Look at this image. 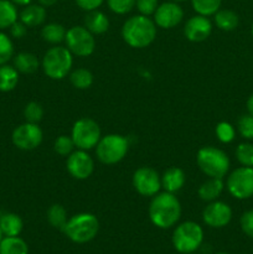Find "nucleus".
<instances>
[{
	"label": "nucleus",
	"mask_w": 253,
	"mask_h": 254,
	"mask_svg": "<svg viewBox=\"0 0 253 254\" xmlns=\"http://www.w3.org/2000/svg\"><path fill=\"white\" fill-rule=\"evenodd\" d=\"M24 117L29 123L39 124L44 118V108L37 102H29L24 108Z\"/></svg>",
	"instance_id": "obj_33"
},
{
	"label": "nucleus",
	"mask_w": 253,
	"mask_h": 254,
	"mask_svg": "<svg viewBox=\"0 0 253 254\" xmlns=\"http://www.w3.org/2000/svg\"><path fill=\"white\" fill-rule=\"evenodd\" d=\"M198 169L208 178L223 179L230 170V159L227 154L216 146H202L196 154Z\"/></svg>",
	"instance_id": "obj_5"
},
{
	"label": "nucleus",
	"mask_w": 253,
	"mask_h": 254,
	"mask_svg": "<svg viewBox=\"0 0 253 254\" xmlns=\"http://www.w3.org/2000/svg\"><path fill=\"white\" fill-rule=\"evenodd\" d=\"M19 19L16 5L11 0H0V30L9 29Z\"/></svg>",
	"instance_id": "obj_26"
},
{
	"label": "nucleus",
	"mask_w": 253,
	"mask_h": 254,
	"mask_svg": "<svg viewBox=\"0 0 253 254\" xmlns=\"http://www.w3.org/2000/svg\"><path fill=\"white\" fill-rule=\"evenodd\" d=\"M57 1H59V0H39V4L45 7H49V6H54Z\"/></svg>",
	"instance_id": "obj_42"
},
{
	"label": "nucleus",
	"mask_w": 253,
	"mask_h": 254,
	"mask_svg": "<svg viewBox=\"0 0 253 254\" xmlns=\"http://www.w3.org/2000/svg\"><path fill=\"white\" fill-rule=\"evenodd\" d=\"M0 254H29V246L19 236L4 237L0 241Z\"/></svg>",
	"instance_id": "obj_24"
},
{
	"label": "nucleus",
	"mask_w": 253,
	"mask_h": 254,
	"mask_svg": "<svg viewBox=\"0 0 253 254\" xmlns=\"http://www.w3.org/2000/svg\"><path fill=\"white\" fill-rule=\"evenodd\" d=\"M202 220L208 227L222 228L232 220V210L222 201H211L202 211Z\"/></svg>",
	"instance_id": "obj_15"
},
{
	"label": "nucleus",
	"mask_w": 253,
	"mask_h": 254,
	"mask_svg": "<svg viewBox=\"0 0 253 254\" xmlns=\"http://www.w3.org/2000/svg\"><path fill=\"white\" fill-rule=\"evenodd\" d=\"M131 184L136 192L144 197H153L161 190V176L150 166L136 169L131 178Z\"/></svg>",
	"instance_id": "obj_11"
},
{
	"label": "nucleus",
	"mask_w": 253,
	"mask_h": 254,
	"mask_svg": "<svg viewBox=\"0 0 253 254\" xmlns=\"http://www.w3.org/2000/svg\"><path fill=\"white\" fill-rule=\"evenodd\" d=\"M122 37L133 49H145L155 41L156 25L149 16L134 15L122 26Z\"/></svg>",
	"instance_id": "obj_2"
},
{
	"label": "nucleus",
	"mask_w": 253,
	"mask_h": 254,
	"mask_svg": "<svg viewBox=\"0 0 253 254\" xmlns=\"http://www.w3.org/2000/svg\"><path fill=\"white\" fill-rule=\"evenodd\" d=\"M14 67L19 73L31 74L39 69L40 61L31 52H20L14 57Z\"/></svg>",
	"instance_id": "obj_22"
},
{
	"label": "nucleus",
	"mask_w": 253,
	"mask_h": 254,
	"mask_svg": "<svg viewBox=\"0 0 253 254\" xmlns=\"http://www.w3.org/2000/svg\"><path fill=\"white\" fill-rule=\"evenodd\" d=\"M66 169L69 175L77 180H86L93 174L94 161L87 150L77 149L67 156Z\"/></svg>",
	"instance_id": "obj_13"
},
{
	"label": "nucleus",
	"mask_w": 253,
	"mask_h": 254,
	"mask_svg": "<svg viewBox=\"0 0 253 254\" xmlns=\"http://www.w3.org/2000/svg\"><path fill=\"white\" fill-rule=\"evenodd\" d=\"M24 228V222L21 217L16 213L5 212L0 216V230L5 237L19 236Z\"/></svg>",
	"instance_id": "obj_21"
},
{
	"label": "nucleus",
	"mask_w": 253,
	"mask_h": 254,
	"mask_svg": "<svg viewBox=\"0 0 253 254\" xmlns=\"http://www.w3.org/2000/svg\"><path fill=\"white\" fill-rule=\"evenodd\" d=\"M221 2L222 0H191L192 9L198 15H203L207 17L215 15L220 10Z\"/></svg>",
	"instance_id": "obj_30"
},
{
	"label": "nucleus",
	"mask_w": 253,
	"mask_h": 254,
	"mask_svg": "<svg viewBox=\"0 0 253 254\" xmlns=\"http://www.w3.org/2000/svg\"><path fill=\"white\" fill-rule=\"evenodd\" d=\"M14 56V44L6 34L0 31V66L6 64Z\"/></svg>",
	"instance_id": "obj_31"
},
{
	"label": "nucleus",
	"mask_w": 253,
	"mask_h": 254,
	"mask_svg": "<svg viewBox=\"0 0 253 254\" xmlns=\"http://www.w3.org/2000/svg\"><path fill=\"white\" fill-rule=\"evenodd\" d=\"M223 188H225V184H223L222 179L208 178V180L201 184V186L198 188V197L202 201H206V202L215 201L220 197Z\"/></svg>",
	"instance_id": "obj_20"
},
{
	"label": "nucleus",
	"mask_w": 253,
	"mask_h": 254,
	"mask_svg": "<svg viewBox=\"0 0 253 254\" xmlns=\"http://www.w3.org/2000/svg\"><path fill=\"white\" fill-rule=\"evenodd\" d=\"M69 82L77 89H88L93 84L94 77L89 69L76 68L69 73Z\"/></svg>",
	"instance_id": "obj_28"
},
{
	"label": "nucleus",
	"mask_w": 253,
	"mask_h": 254,
	"mask_svg": "<svg viewBox=\"0 0 253 254\" xmlns=\"http://www.w3.org/2000/svg\"><path fill=\"white\" fill-rule=\"evenodd\" d=\"M236 158L242 166L253 168V145L251 143H241L236 148Z\"/></svg>",
	"instance_id": "obj_32"
},
{
	"label": "nucleus",
	"mask_w": 253,
	"mask_h": 254,
	"mask_svg": "<svg viewBox=\"0 0 253 254\" xmlns=\"http://www.w3.org/2000/svg\"><path fill=\"white\" fill-rule=\"evenodd\" d=\"M73 66V55L67 47L54 46L46 51L41 61L44 73L49 78L60 81L67 77Z\"/></svg>",
	"instance_id": "obj_4"
},
{
	"label": "nucleus",
	"mask_w": 253,
	"mask_h": 254,
	"mask_svg": "<svg viewBox=\"0 0 253 254\" xmlns=\"http://www.w3.org/2000/svg\"><path fill=\"white\" fill-rule=\"evenodd\" d=\"M74 1L79 9L84 10V11H92V10L98 9L103 4L104 0H74Z\"/></svg>",
	"instance_id": "obj_41"
},
{
	"label": "nucleus",
	"mask_w": 253,
	"mask_h": 254,
	"mask_svg": "<svg viewBox=\"0 0 253 254\" xmlns=\"http://www.w3.org/2000/svg\"><path fill=\"white\" fill-rule=\"evenodd\" d=\"M216 26L222 31H233L238 26V15L230 9H220L215 15Z\"/></svg>",
	"instance_id": "obj_23"
},
{
	"label": "nucleus",
	"mask_w": 253,
	"mask_h": 254,
	"mask_svg": "<svg viewBox=\"0 0 253 254\" xmlns=\"http://www.w3.org/2000/svg\"><path fill=\"white\" fill-rule=\"evenodd\" d=\"M216 254H228V253H225V252H220V253H216Z\"/></svg>",
	"instance_id": "obj_47"
},
{
	"label": "nucleus",
	"mask_w": 253,
	"mask_h": 254,
	"mask_svg": "<svg viewBox=\"0 0 253 254\" xmlns=\"http://www.w3.org/2000/svg\"><path fill=\"white\" fill-rule=\"evenodd\" d=\"M128 150L129 143L126 136L121 134H107L97 144L96 155L104 165H114L126 158Z\"/></svg>",
	"instance_id": "obj_7"
},
{
	"label": "nucleus",
	"mask_w": 253,
	"mask_h": 254,
	"mask_svg": "<svg viewBox=\"0 0 253 254\" xmlns=\"http://www.w3.org/2000/svg\"><path fill=\"white\" fill-rule=\"evenodd\" d=\"M76 148L71 135H60L54 143V150L60 156H68Z\"/></svg>",
	"instance_id": "obj_34"
},
{
	"label": "nucleus",
	"mask_w": 253,
	"mask_h": 254,
	"mask_svg": "<svg viewBox=\"0 0 253 254\" xmlns=\"http://www.w3.org/2000/svg\"><path fill=\"white\" fill-rule=\"evenodd\" d=\"M191 254H193V253H191Z\"/></svg>",
	"instance_id": "obj_49"
},
{
	"label": "nucleus",
	"mask_w": 253,
	"mask_h": 254,
	"mask_svg": "<svg viewBox=\"0 0 253 254\" xmlns=\"http://www.w3.org/2000/svg\"><path fill=\"white\" fill-rule=\"evenodd\" d=\"M19 83V72L14 66H0V92H10Z\"/></svg>",
	"instance_id": "obj_27"
},
{
	"label": "nucleus",
	"mask_w": 253,
	"mask_h": 254,
	"mask_svg": "<svg viewBox=\"0 0 253 254\" xmlns=\"http://www.w3.org/2000/svg\"><path fill=\"white\" fill-rule=\"evenodd\" d=\"M216 136H217L218 140L223 144H228L235 139L236 131L235 128L231 126L227 122H220V123L216 126Z\"/></svg>",
	"instance_id": "obj_36"
},
{
	"label": "nucleus",
	"mask_w": 253,
	"mask_h": 254,
	"mask_svg": "<svg viewBox=\"0 0 253 254\" xmlns=\"http://www.w3.org/2000/svg\"><path fill=\"white\" fill-rule=\"evenodd\" d=\"M46 217L52 227L59 228L61 231L67 223V221H68L66 208L62 205H60V203H54V205L50 206L46 212Z\"/></svg>",
	"instance_id": "obj_29"
},
{
	"label": "nucleus",
	"mask_w": 253,
	"mask_h": 254,
	"mask_svg": "<svg viewBox=\"0 0 253 254\" xmlns=\"http://www.w3.org/2000/svg\"><path fill=\"white\" fill-rule=\"evenodd\" d=\"M173 246L179 253L191 254L200 248L203 241V230L198 223L186 221L176 226L173 232Z\"/></svg>",
	"instance_id": "obj_6"
},
{
	"label": "nucleus",
	"mask_w": 253,
	"mask_h": 254,
	"mask_svg": "<svg viewBox=\"0 0 253 254\" xmlns=\"http://www.w3.org/2000/svg\"><path fill=\"white\" fill-rule=\"evenodd\" d=\"M227 190L238 200H246L253 196V168L242 166L233 170L227 178Z\"/></svg>",
	"instance_id": "obj_10"
},
{
	"label": "nucleus",
	"mask_w": 253,
	"mask_h": 254,
	"mask_svg": "<svg viewBox=\"0 0 253 254\" xmlns=\"http://www.w3.org/2000/svg\"><path fill=\"white\" fill-rule=\"evenodd\" d=\"M15 5H20V6H26V5L31 4L32 0H11Z\"/></svg>",
	"instance_id": "obj_43"
},
{
	"label": "nucleus",
	"mask_w": 253,
	"mask_h": 254,
	"mask_svg": "<svg viewBox=\"0 0 253 254\" xmlns=\"http://www.w3.org/2000/svg\"><path fill=\"white\" fill-rule=\"evenodd\" d=\"M2 240V232H1V230H0V241Z\"/></svg>",
	"instance_id": "obj_46"
},
{
	"label": "nucleus",
	"mask_w": 253,
	"mask_h": 254,
	"mask_svg": "<svg viewBox=\"0 0 253 254\" xmlns=\"http://www.w3.org/2000/svg\"><path fill=\"white\" fill-rule=\"evenodd\" d=\"M149 218L155 227L168 230L174 227L181 217V203L175 193L158 192L149 205Z\"/></svg>",
	"instance_id": "obj_1"
},
{
	"label": "nucleus",
	"mask_w": 253,
	"mask_h": 254,
	"mask_svg": "<svg viewBox=\"0 0 253 254\" xmlns=\"http://www.w3.org/2000/svg\"><path fill=\"white\" fill-rule=\"evenodd\" d=\"M186 183V175L184 173L183 169L176 168H169L168 170L164 171L163 176H161V189L164 191L170 193H176L184 188Z\"/></svg>",
	"instance_id": "obj_17"
},
{
	"label": "nucleus",
	"mask_w": 253,
	"mask_h": 254,
	"mask_svg": "<svg viewBox=\"0 0 253 254\" xmlns=\"http://www.w3.org/2000/svg\"><path fill=\"white\" fill-rule=\"evenodd\" d=\"M67 30L63 25L57 24V22H50L46 24L41 30V37L45 42H49L51 45H59L64 41Z\"/></svg>",
	"instance_id": "obj_25"
},
{
	"label": "nucleus",
	"mask_w": 253,
	"mask_h": 254,
	"mask_svg": "<svg viewBox=\"0 0 253 254\" xmlns=\"http://www.w3.org/2000/svg\"><path fill=\"white\" fill-rule=\"evenodd\" d=\"M99 231V221L97 216L89 212L77 213L68 218L62 232L73 243L84 245L96 238Z\"/></svg>",
	"instance_id": "obj_3"
},
{
	"label": "nucleus",
	"mask_w": 253,
	"mask_h": 254,
	"mask_svg": "<svg viewBox=\"0 0 253 254\" xmlns=\"http://www.w3.org/2000/svg\"><path fill=\"white\" fill-rule=\"evenodd\" d=\"M46 7L40 4H29L19 14V19L27 27H37L46 20Z\"/></svg>",
	"instance_id": "obj_18"
},
{
	"label": "nucleus",
	"mask_w": 253,
	"mask_h": 254,
	"mask_svg": "<svg viewBox=\"0 0 253 254\" xmlns=\"http://www.w3.org/2000/svg\"><path fill=\"white\" fill-rule=\"evenodd\" d=\"M83 26L93 35H103L109 29V19L104 12L97 10L87 11Z\"/></svg>",
	"instance_id": "obj_19"
},
{
	"label": "nucleus",
	"mask_w": 253,
	"mask_h": 254,
	"mask_svg": "<svg viewBox=\"0 0 253 254\" xmlns=\"http://www.w3.org/2000/svg\"><path fill=\"white\" fill-rule=\"evenodd\" d=\"M247 109H248V112H250L251 116H253V94L250 97V98H248Z\"/></svg>",
	"instance_id": "obj_44"
},
{
	"label": "nucleus",
	"mask_w": 253,
	"mask_h": 254,
	"mask_svg": "<svg viewBox=\"0 0 253 254\" xmlns=\"http://www.w3.org/2000/svg\"><path fill=\"white\" fill-rule=\"evenodd\" d=\"M135 6L139 14L144 16H150V15H154L156 7L159 6V1L158 0H136Z\"/></svg>",
	"instance_id": "obj_38"
},
{
	"label": "nucleus",
	"mask_w": 253,
	"mask_h": 254,
	"mask_svg": "<svg viewBox=\"0 0 253 254\" xmlns=\"http://www.w3.org/2000/svg\"><path fill=\"white\" fill-rule=\"evenodd\" d=\"M66 47L77 57H89L96 50V39L84 26H72L64 37Z\"/></svg>",
	"instance_id": "obj_9"
},
{
	"label": "nucleus",
	"mask_w": 253,
	"mask_h": 254,
	"mask_svg": "<svg viewBox=\"0 0 253 254\" xmlns=\"http://www.w3.org/2000/svg\"><path fill=\"white\" fill-rule=\"evenodd\" d=\"M170 1H175V2H183V1H186V0H170Z\"/></svg>",
	"instance_id": "obj_45"
},
{
	"label": "nucleus",
	"mask_w": 253,
	"mask_h": 254,
	"mask_svg": "<svg viewBox=\"0 0 253 254\" xmlns=\"http://www.w3.org/2000/svg\"><path fill=\"white\" fill-rule=\"evenodd\" d=\"M71 136L77 149L91 150L96 148L98 141L101 140L102 133L98 123L94 119L83 117V118L77 119L73 123Z\"/></svg>",
	"instance_id": "obj_8"
},
{
	"label": "nucleus",
	"mask_w": 253,
	"mask_h": 254,
	"mask_svg": "<svg viewBox=\"0 0 253 254\" xmlns=\"http://www.w3.org/2000/svg\"><path fill=\"white\" fill-rule=\"evenodd\" d=\"M238 131L245 139H253V116L251 114H245L240 118L237 123Z\"/></svg>",
	"instance_id": "obj_37"
},
{
	"label": "nucleus",
	"mask_w": 253,
	"mask_h": 254,
	"mask_svg": "<svg viewBox=\"0 0 253 254\" xmlns=\"http://www.w3.org/2000/svg\"><path fill=\"white\" fill-rule=\"evenodd\" d=\"M241 228L248 237L253 238V210L246 211L241 217Z\"/></svg>",
	"instance_id": "obj_39"
},
{
	"label": "nucleus",
	"mask_w": 253,
	"mask_h": 254,
	"mask_svg": "<svg viewBox=\"0 0 253 254\" xmlns=\"http://www.w3.org/2000/svg\"><path fill=\"white\" fill-rule=\"evenodd\" d=\"M42 139H44V133L39 124L29 123V122L20 124L11 134L12 144L17 149L25 151L35 150L39 148L42 143Z\"/></svg>",
	"instance_id": "obj_12"
},
{
	"label": "nucleus",
	"mask_w": 253,
	"mask_h": 254,
	"mask_svg": "<svg viewBox=\"0 0 253 254\" xmlns=\"http://www.w3.org/2000/svg\"><path fill=\"white\" fill-rule=\"evenodd\" d=\"M9 29H10V35H11L14 39H22V37L26 36L27 29H29V27H27L25 24H22L20 20H17L16 22H14V24L9 27Z\"/></svg>",
	"instance_id": "obj_40"
},
{
	"label": "nucleus",
	"mask_w": 253,
	"mask_h": 254,
	"mask_svg": "<svg viewBox=\"0 0 253 254\" xmlns=\"http://www.w3.org/2000/svg\"><path fill=\"white\" fill-rule=\"evenodd\" d=\"M184 19V10L175 1H165L156 7L154 12V22L160 29H173Z\"/></svg>",
	"instance_id": "obj_14"
},
{
	"label": "nucleus",
	"mask_w": 253,
	"mask_h": 254,
	"mask_svg": "<svg viewBox=\"0 0 253 254\" xmlns=\"http://www.w3.org/2000/svg\"><path fill=\"white\" fill-rule=\"evenodd\" d=\"M252 36H253V25H252Z\"/></svg>",
	"instance_id": "obj_48"
},
{
	"label": "nucleus",
	"mask_w": 253,
	"mask_h": 254,
	"mask_svg": "<svg viewBox=\"0 0 253 254\" xmlns=\"http://www.w3.org/2000/svg\"><path fill=\"white\" fill-rule=\"evenodd\" d=\"M136 0H107L111 11L117 15H126L135 7Z\"/></svg>",
	"instance_id": "obj_35"
},
{
	"label": "nucleus",
	"mask_w": 253,
	"mask_h": 254,
	"mask_svg": "<svg viewBox=\"0 0 253 254\" xmlns=\"http://www.w3.org/2000/svg\"><path fill=\"white\" fill-rule=\"evenodd\" d=\"M212 32V22L207 16L195 15L186 21L184 35L191 42H202L210 37Z\"/></svg>",
	"instance_id": "obj_16"
}]
</instances>
